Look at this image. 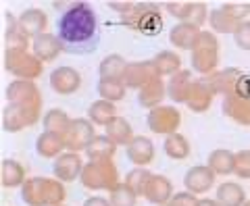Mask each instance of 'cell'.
<instances>
[{
    "label": "cell",
    "mask_w": 250,
    "mask_h": 206,
    "mask_svg": "<svg viewBox=\"0 0 250 206\" xmlns=\"http://www.w3.org/2000/svg\"><path fill=\"white\" fill-rule=\"evenodd\" d=\"M57 38L62 52L75 57L92 54L103 38L96 11L88 2H71L57 19Z\"/></svg>",
    "instance_id": "cell-1"
},
{
    "label": "cell",
    "mask_w": 250,
    "mask_h": 206,
    "mask_svg": "<svg viewBox=\"0 0 250 206\" xmlns=\"http://www.w3.org/2000/svg\"><path fill=\"white\" fill-rule=\"evenodd\" d=\"M23 202L29 206H61L65 200V187L61 181L46 179V177H36L27 179L21 189Z\"/></svg>",
    "instance_id": "cell-2"
},
{
    "label": "cell",
    "mask_w": 250,
    "mask_h": 206,
    "mask_svg": "<svg viewBox=\"0 0 250 206\" xmlns=\"http://www.w3.org/2000/svg\"><path fill=\"white\" fill-rule=\"evenodd\" d=\"M82 184L88 189H115L119 185L115 165L111 161H90L83 167Z\"/></svg>",
    "instance_id": "cell-3"
},
{
    "label": "cell",
    "mask_w": 250,
    "mask_h": 206,
    "mask_svg": "<svg viewBox=\"0 0 250 206\" xmlns=\"http://www.w3.org/2000/svg\"><path fill=\"white\" fill-rule=\"evenodd\" d=\"M217 61H219L217 40L210 31H202L198 46L192 50V67L196 69L198 73L213 75L217 69Z\"/></svg>",
    "instance_id": "cell-4"
},
{
    "label": "cell",
    "mask_w": 250,
    "mask_h": 206,
    "mask_svg": "<svg viewBox=\"0 0 250 206\" xmlns=\"http://www.w3.org/2000/svg\"><path fill=\"white\" fill-rule=\"evenodd\" d=\"M65 148L69 152H80V150H88L92 140L96 138L94 133V123L85 121V119H71V125L65 131Z\"/></svg>",
    "instance_id": "cell-5"
},
{
    "label": "cell",
    "mask_w": 250,
    "mask_h": 206,
    "mask_svg": "<svg viewBox=\"0 0 250 206\" xmlns=\"http://www.w3.org/2000/svg\"><path fill=\"white\" fill-rule=\"evenodd\" d=\"M6 98H9L11 104H21V106H29L40 110V92L34 85V82H23V79H17L13 82L9 88H6Z\"/></svg>",
    "instance_id": "cell-6"
},
{
    "label": "cell",
    "mask_w": 250,
    "mask_h": 206,
    "mask_svg": "<svg viewBox=\"0 0 250 206\" xmlns=\"http://www.w3.org/2000/svg\"><path fill=\"white\" fill-rule=\"evenodd\" d=\"M215 173L210 171L208 165H198V167H192L190 171L186 173L184 177V185H186V192L190 194H207L210 187L215 185Z\"/></svg>",
    "instance_id": "cell-7"
},
{
    "label": "cell",
    "mask_w": 250,
    "mask_h": 206,
    "mask_svg": "<svg viewBox=\"0 0 250 206\" xmlns=\"http://www.w3.org/2000/svg\"><path fill=\"white\" fill-rule=\"evenodd\" d=\"M148 125L156 133H175L179 125V113L173 106H156L148 113Z\"/></svg>",
    "instance_id": "cell-8"
},
{
    "label": "cell",
    "mask_w": 250,
    "mask_h": 206,
    "mask_svg": "<svg viewBox=\"0 0 250 206\" xmlns=\"http://www.w3.org/2000/svg\"><path fill=\"white\" fill-rule=\"evenodd\" d=\"M156 75L152 67V61H140V62H127V69L123 73L125 88H140L142 90L146 83H150Z\"/></svg>",
    "instance_id": "cell-9"
},
{
    "label": "cell",
    "mask_w": 250,
    "mask_h": 206,
    "mask_svg": "<svg viewBox=\"0 0 250 206\" xmlns=\"http://www.w3.org/2000/svg\"><path fill=\"white\" fill-rule=\"evenodd\" d=\"M80 85H82V75L73 67H57L50 75V88L52 92L61 94V96L77 92Z\"/></svg>",
    "instance_id": "cell-10"
},
{
    "label": "cell",
    "mask_w": 250,
    "mask_h": 206,
    "mask_svg": "<svg viewBox=\"0 0 250 206\" xmlns=\"http://www.w3.org/2000/svg\"><path fill=\"white\" fill-rule=\"evenodd\" d=\"M38 121V110L21 104H9L4 108V129L6 131H21L27 125Z\"/></svg>",
    "instance_id": "cell-11"
},
{
    "label": "cell",
    "mask_w": 250,
    "mask_h": 206,
    "mask_svg": "<svg viewBox=\"0 0 250 206\" xmlns=\"http://www.w3.org/2000/svg\"><path fill=\"white\" fill-rule=\"evenodd\" d=\"M46 27H48V17L46 13L40 9H27L23 11V15L19 17V29L25 34L27 38H38L46 34Z\"/></svg>",
    "instance_id": "cell-12"
},
{
    "label": "cell",
    "mask_w": 250,
    "mask_h": 206,
    "mask_svg": "<svg viewBox=\"0 0 250 206\" xmlns=\"http://www.w3.org/2000/svg\"><path fill=\"white\" fill-rule=\"evenodd\" d=\"M83 173V163L77 152H65L57 158V163H54V175H57L61 181H71L82 175Z\"/></svg>",
    "instance_id": "cell-13"
},
{
    "label": "cell",
    "mask_w": 250,
    "mask_h": 206,
    "mask_svg": "<svg viewBox=\"0 0 250 206\" xmlns=\"http://www.w3.org/2000/svg\"><path fill=\"white\" fill-rule=\"evenodd\" d=\"M146 200L150 204H156V206H165L171 202V198H173V185H171V181L163 175H152L150 184L146 187Z\"/></svg>",
    "instance_id": "cell-14"
},
{
    "label": "cell",
    "mask_w": 250,
    "mask_h": 206,
    "mask_svg": "<svg viewBox=\"0 0 250 206\" xmlns=\"http://www.w3.org/2000/svg\"><path fill=\"white\" fill-rule=\"evenodd\" d=\"M125 152H127V158L136 165V167L144 169L146 165H150L152 158H154V144L144 136H136L134 140H131V144L125 148Z\"/></svg>",
    "instance_id": "cell-15"
},
{
    "label": "cell",
    "mask_w": 250,
    "mask_h": 206,
    "mask_svg": "<svg viewBox=\"0 0 250 206\" xmlns=\"http://www.w3.org/2000/svg\"><path fill=\"white\" fill-rule=\"evenodd\" d=\"M202 31L196 25H190V23H177V25L171 29V44L177 46V48L184 50H194L200 42Z\"/></svg>",
    "instance_id": "cell-16"
},
{
    "label": "cell",
    "mask_w": 250,
    "mask_h": 206,
    "mask_svg": "<svg viewBox=\"0 0 250 206\" xmlns=\"http://www.w3.org/2000/svg\"><path fill=\"white\" fill-rule=\"evenodd\" d=\"M62 52V46L59 42L57 36L52 34H42L34 40V57L42 62H48L52 59H57Z\"/></svg>",
    "instance_id": "cell-17"
},
{
    "label": "cell",
    "mask_w": 250,
    "mask_h": 206,
    "mask_svg": "<svg viewBox=\"0 0 250 206\" xmlns=\"http://www.w3.org/2000/svg\"><path fill=\"white\" fill-rule=\"evenodd\" d=\"M192 73L190 71H179L173 77L169 79V85H167V94L171 100L175 102H188V96H190V90H192Z\"/></svg>",
    "instance_id": "cell-18"
},
{
    "label": "cell",
    "mask_w": 250,
    "mask_h": 206,
    "mask_svg": "<svg viewBox=\"0 0 250 206\" xmlns=\"http://www.w3.org/2000/svg\"><path fill=\"white\" fill-rule=\"evenodd\" d=\"M207 165L215 175H231L233 169H236V154L225 148H217L208 154Z\"/></svg>",
    "instance_id": "cell-19"
},
{
    "label": "cell",
    "mask_w": 250,
    "mask_h": 206,
    "mask_svg": "<svg viewBox=\"0 0 250 206\" xmlns=\"http://www.w3.org/2000/svg\"><path fill=\"white\" fill-rule=\"evenodd\" d=\"M36 150L44 158H59L61 152L65 150V138L59 136V133L44 131L40 133V138L36 142Z\"/></svg>",
    "instance_id": "cell-20"
},
{
    "label": "cell",
    "mask_w": 250,
    "mask_h": 206,
    "mask_svg": "<svg viewBox=\"0 0 250 206\" xmlns=\"http://www.w3.org/2000/svg\"><path fill=\"white\" fill-rule=\"evenodd\" d=\"M217 202L221 206H244L248 200H246L244 187L240 184L223 181V184L217 187Z\"/></svg>",
    "instance_id": "cell-21"
},
{
    "label": "cell",
    "mask_w": 250,
    "mask_h": 206,
    "mask_svg": "<svg viewBox=\"0 0 250 206\" xmlns=\"http://www.w3.org/2000/svg\"><path fill=\"white\" fill-rule=\"evenodd\" d=\"M106 138L111 140L115 146H129L136 136H134V131H131V125L127 123V119L117 117L106 125Z\"/></svg>",
    "instance_id": "cell-22"
},
{
    "label": "cell",
    "mask_w": 250,
    "mask_h": 206,
    "mask_svg": "<svg viewBox=\"0 0 250 206\" xmlns=\"http://www.w3.org/2000/svg\"><path fill=\"white\" fill-rule=\"evenodd\" d=\"M223 113L242 125H250V100L238 98V96H225Z\"/></svg>",
    "instance_id": "cell-23"
},
{
    "label": "cell",
    "mask_w": 250,
    "mask_h": 206,
    "mask_svg": "<svg viewBox=\"0 0 250 206\" xmlns=\"http://www.w3.org/2000/svg\"><path fill=\"white\" fill-rule=\"evenodd\" d=\"M152 67H154V71H156V75L159 77L161 75L173 77L175 73L182 71V59H179L175 52H171V50H163L152 59Z\"/></svg>",
    "instance_id": "cell-24"
},
{
    "label": "cell",
    "mask_w": 250,
    "mask_h": 206,
    "mask_svg": "<svg viewBox=\"0 0 250 206\" xmlns=\"http://www.w3.org/2000/svg\"><path fill=\"white\" fill-rule=\"evenodd\" d=\"M88 117H90V121L92 123H96V125H106L113 121V119H117L119 115H117V106H115V102H108V100H96V102H92V106L88 110Z\"/></svg>",
    "instance_id": "cell-25"
},
{
    "label": "cell",
    "mask_w": 250,
    "mask_h": 206,
    "mask_svg": "<svg viewBox=\"0 0 250 206\" xmlns=\"http://www.w3.org/2000/svg\"><path fill=\"white\" fill-rule=\"evenodd\" d=\"M165 94H167V90H165V83H163V79L161 77H154L152 82L146 83L144 88H142V92H140V104L148 106V108L152 110V106H156L163 98H165Z\"/></svg>",
    "instance_id": "cell-26"
},
{
    "label": "cell",
    "mask_w": 250,
    "mask_h": 206,
    "mask_svg": "<svg viewBox=\"0 0 250 206\" xmlns=\"http://www.w3.org/2000/svg\"><path fill=\"white\" fill-rule=\"evenodd\" d=\"M127 69V62L119 54H108L100 62V79H123V73Z\"/></svg>",
    "instance_id": "cell-27"
},
{
    "label": "cell",
    "mask_w": 250,
    "mask_h": 206,
    "mask_svg": "<svg viewBox=\"0 0 250 206\" xmlns=\"http://www.w3.org/2000/svg\"><path fill=\"white\" fill-rule=\"evenodd\" d=\"M115 150L117 146L106 136H96L92 140V144L88 146V150H85V154H88L90 161H111Z\"/></svg>",
    "instance_id": "cell-28"
},
{
    "label": "cell",
    "mask_w": 250,
    "mask_h": 206,
    "mask_svg": "<svg viewBox=\"0 0 250 206\" xmlns=\"http://www.w3.org/2000/svg\"><path fill=\"white\" fill-rule=\"evenodd\" d=\"M23 184H25V169L17 161H11V158L2 161V185L19 187Z\"/></svg>",
    "instance_id": "cell-29"
},
{
    "label": "cell",
    "mask_w": 250,
    "mask_h": 206,
    "mask_svg": "<svg viewBox=\"0 0 250 206\" xmlns=\"http://www.w3.org/2000/svg\"><path fill=\"white\" fill-rule=\"evenodd\" d=\"M163 148H165V154L169 158H175V161H184V158L190 156V144H188V140L184 136H179V133L167 136Z\"/></svg>",
    "instance_id": "cell-30"
},
{
    "label": "cell",
    "mask_w": 250,
    "mask_h": 206,
    "mask_svg": "<svg viewBox=\"0 0 250 206\" xmlns=\"http://www.w3.org/2000/svg\"><path fill=\"white\" fill-rule=\"evenodd\" d=\"M125 83L123 79H100L98 82V94L103 96V100L108 102H119L125 98Z\"/></svg>",
    "instance_id": "cell-31"
},
{
    "label": "cell",
    "mask_w": 250,
    "mask_h": 206,
    "mask_svg": "<svg viewBox=\"0 0 250 206\" xmlns=\"http://www.w3.org/2000/svg\"><path fill=\"white\" fill-rule=\"evenodd\" d=\"M71 125V119L67 117V113H62L61 108H52L46 113L44 117V129L50 133H59V136H65V131Z\"/></svg>",
    "instance_id": "cell-32"
},
{
    "label": "cell",
    "mask_w": 250,
    "mask_h": 206,
    "mask_svg": "<svg viewBox=\"0 0 250 206\" xmlns=\"http://www.w3.org/2000/svg\"><path fill=\"white\" fill-rule=\"evenodd\" d=\"M208 21H210V27H213L217 34H233L236 31V27L240 25V23H236L228 13H225L223 9H215L210 11L208 15Z\"/></svg>",
    "instance_id": "cell-33"
},
{
    "label": "cell",
    "mask_w": 250,
    "mask_h": 206,
    "mask_svg": "<svg viewBox=\"0 0 250 206\" xmlns=\"http://www.w3.org/2000/svg\"><path fill=\"white\" fill-rule=\"evenodd\" d=\"M108 202H111L113 206H136V202H138V194L123 181V184H119L115 189H111Z\"/></svg>",
    "instance_id": "cell-34"
},
{
    "label": "cell",
    "mask_w": 250,
    "mask_h": 206,
    "mask_svg": "<svg viewBox=\"0 0 250 206\" xmlns=\"http://www.w3.org/2000/svg\"><path fill=\"white\" fill-rule=\"evenodd\" d=\"M150 179H152V173H148L146 169L138 167V169H134L131 173H127V177H125V184L134 189L138 196H144L148 184H150Z\"/></svg>",
    "instance_id": "cell-35"
},
{
    "label": "cell",
    "mask_w": 250,
    "mask_h": 206,
    "mask_svg": "<svg viewBox=\"0 0 250 206\" xmlns=\"http://www.w3.org/2000/svg\"><path fill=\"white\" fill-rule=\"evenodd\" d=\"M221 9L228 13L236 23L246 21V17L250 15V4H248V2H225Z\"/></svg>",
    "instance_id": "cell-36"
},
{
    "label": "cell",
    "mask_w": 250,
    "mask_h": 206,
    "mask_svg": "<svg viewBox=\"0 0 250 206\" xmlns=\"http://www.w3.org/2000/svg\"><path fill=\"white\" fill-rule=\"evenodd\" d=\"M207 4H200V2H190V6H188V17L184 23H190V25H196L200 27L202 23L207 21Z\"/></svg>",
    "instance_id": "cell-37"
},
{
    "label": "cell",
    "mask_w": 250,
    "mask_h": 206,
    "mask_svg": "<svg viewBox=\"0 0 250 206\" xmlns=\"http://www.w3.org/2000/svg\"><path fill=\"white\" fill-rule=\"evenodd\" d=\"M233 42L240 50H250V21H242L233 31Z\"/></svg>",
    "instance_id": "cell-38"
},
{
    "label": "cell",
    "mask_w": 250,
    "mask_h": 206,
    "mask_svg": "<svg viewBox=\"0 0 250 206\" xmlns=\"http://www.w3.org/2000/svg\"><path fill=\"white\" fill-rule=\"evenodd\" d=\"M238 177L250 179V150H240L236 154V169H233Z\"/></svg>",
    "instance_id": "cell-39"
},
{
    "label": "cell",
    "mask_w": 250,
    "mask_h": 206,
    "mask_svg": "<svg viewBox=\"0 0 250 206\" xmlns=\"http://www.w3.org/2000/svg\"><path fill=\"white\" fill-rule=\"evenodd\" d=\"M200 200L194 194L190 192H182V194H175L173 198H171V202L167 206H198Z\"/></svg>",
    "instance_id": "cell-40"
},
{
    "label": "cell",
    "mask_w": 250,
    "mask_h": 206,
    "mask_svg": "<svg viewBox=\"0 0 250 206\" xmlns=\"http://www.w3.org/2000/svg\"><path fill=\"white\" fill-rule=\"evenodd\" d=\"M188 6H190V2H169L167 4V11L173 15V17L182 19V23H184L186 17H188Z\"/></svg>",
    "instance_id": "cell-41"
},
{
    "label": "cell",
    "mask_w": 250,
    "mask_h": 206,
    "mask_svg": "<svg viewBox=\"0 0 250 206\" xmlns=\"http://www.w3.org/2000/svg\"><path fill=\"white\" fill-rule=\"evenodd\" d=\"M83 206H113V204L108 200H104V198H100V196H92L83 202Z\"/></svg>",
    "instance_id": "cell-42"
},
{
    "label": "cell",
    "mask_w": 250,
    "mask_h": 206,
    "mask_svg": "<svg viewBox=\"0 0 250 206\" xmlns=\"http://www.w3.org/2000/svg\"><path fill=\"white\" fill-rule=\"evenodd\" d=\"M198 206H221V204H219L217 200H210V198H202Z\"/></svg>",
    "instance_id": "cell-43"
},
{
    "label": "cell",
    "mask_w": 250,
    "mask_h": 206,
    "mask_svg": "<svg viewBox=\"0 0 250 206\" xmlns=\"http://www.w3.org/2000/svg\"><path fill=\"white\" fill-rule=\"evenodd\" d=\"M244 206H250V200H248V202H246V204H244Z\"/></svg>",
    "instance_id": "cell-44"
},
{
    "label": "cell",
    "mask_w": 250,
    "mask_h": 206,
    "mask_svg": "<svg viewBox=\"0 0 250 206\" xmlns=\"http://www.w3.org/2000/svg\"><path fill=\"white\" fill-rule=\"evenodd\" d=\"M165 206H167V204H165Z\"/></svg>",
    "instance_id": "cell-45"
}]
</instances>
